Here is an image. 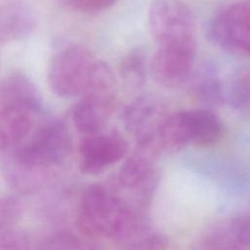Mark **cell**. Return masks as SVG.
Listing matches in <instances>:
<instances>
[{"instance_id":"cell-1","label":"cell","mask_w":250,"mask_h":250,"mask_svg":"<svg viewBox=\"0 0 250 250\" xmlns=\"http://www.w3.org/2000/svg\"><path fill=\"white\" fill-rule=\"evenodd\" d=\"M77 227L89 237L133 242L143 229V222L140 214L122 197L109 188L95 184L82 194Z\"/></svg>"},{"instance_id":"cell-2","label":"cell","mask_w":250,"mask_h":250,"mask_svg":"<svg viewBox=\"0 0 250 250\" xmlns=\"http://www.w3.org/2000/svg\"><path fill=\"white\" fill-rule=\"evenodd\" d=\"M98 60L92 52L79 44L61 46L48 66V83L61 98L82 95L89 83Z\"/></svg>"},{"instance_id":"cell-3","label":"cell","mask_w":250,"mask_h":250,"mask_svg":"<svg viewBox=\"0 0 250 250\" xmlns=\"http://www.w3.org/2000/svg\"><path fill=\"white\" fill-rule=\"evenodd\" d=\"M149 30L159 48L196 50L195 21L180 0H155L148 12Z\"/></svg>"},{"instance_id":"cell-4","label":"cell","mask_w":250,"mask_h":250,"mask_svg":"<svg viewBox=\"0 0 250 250\" xmlns=\"http://www.w3.org/2000/svg\"><path fill=\"white\" fill-rule=\"evenodd\" d=\"M71 150V137L65 123L52 119L39 127L32 138L10 151L20 160L49 168L65 161Z\"/></svg>"},{"instance_id":"cell-5","label":"cell","mask_w":250,"mask_h":250,"mask_svg":"<svg viewBox=\"0 0 250 250\" xmlns=\"http://www.w3.org/2000/svg\"><path fill=\"white\" fill-rule=\"evenodd\" d=\"M205 34L222 50L250 57V6L233 3L224 8L208 21Z\"/></svg>"},{"instance_id":"cell-6","label":"cell","mask_w":250,"mask_h":250,"mask_svg":"<svg viewBox=\"0 0 250 250\" xmlns=\"http://www.w3.org/2000/svg\"><path fill=\"white\" fill-rule=\"evenodd\" d=\"M167 115L159 101L146 96L137 98L125 107L122 120L125 129L135 138L138 147L155 155L154 140Z\"/></svg>"},{"instance_id":"cell-7","label":"cell","mask_w":250,"mask_h":250,"mask_svg":"<svg viewBox=\"0 0 250 250\" xmlns=\"http://www.w3.org/2000/svg\"><path fill=\"white\" fill-rule=\"evenodd\" d=\"M128 144L117 132L87 135L79 146V168L87 175H98L123 159Z\"/></svg>"},{"instance_id":"cell-8","label":"cell","mask_w":250,"mask_h":250,"mask_svg":"<svg viewBox=\"0 0 250 250\" xmlns=\"http://www.w3.org/2000/svg\"><path fill=\"white\" fill-rule=\"evenodd\" d=\"M196 50L159 48L148 63L152 79L158 85L175 88L186 83L194 68Z\"/></svg>"},{"instance_id":"cell-9","label":"cell","mask_w":250,"mask_h":250,"mask_svg":"<svg viewBox=\"0 0 250 250\" xmlns=\"http://www.w3.org/2000/svg\"><path fill=\"white\" fill-rule=\"evenodd\" d=\"M3 105H11L38 113L43 108L41 94L32 79L21 71L10 73L0 84Z\"/></svg>"},{"instance_id":"cell-10","label":"cell","mask_w":250,"mask_h":250,"mask_svg":"<svg viewBox=\"0 0 250 250\" xmlns=\"http://www.w3.org/2000/svg\"><path fill=\"white\" fill-rule=\"evenodd\" d=\"M115 99L83 95L72 110V121L78 131L86 135L102 132L113 108Z\"/></svg>"},{"instance_id":"cell-11","label":"cell","mask_w":250,"mask_h":250,"mask_svg":"<svg viewBox=\"0 0 250 250\" xmlns=\"http://www.w3.org/2000/svg\"><path fill=\"white\" fill-rule=\"evenodd\" d=\"M188 81L192 98L204 106L215 108L226 102L225 87L219 69L214 63H202L195 71L192 70Z\"/></svg>"},{"instance_id":"cell-12","label":"cell","mask_w":250,"mask_h":250,"mask_svg":"<svg viewBox=\"0 0 250 250\" xmlns=\"http://www.w3.org/2000/svg\"><path fill=\"white\" fill-rule=\"evenodd\" d=\"M152 174V154L138 147V150L121 165L117 175V183L124 189L144 192L150 188Z\"/></svg>"},{"instance_id":"cell-13","label":"cell","mask_w":250,"mask_h":250,"mask_svg":"<svg viewBox=\"0 0 250 250\" xmlns=\"http://www.w3.org/2000/svg\"><path fill=\"white\" fill-rule=\"evenodd\" d=\"M32 112L16 106L0 108V150L8 151L28 136L32 126Z\"/></svg>"},{"instance_id":"cell-14","label":"cell","mask_w":250,"mask_h":250,"mask_svg":"<svg viewBox=\"0 0 250 250\" xmlns=\"http://www.w3.org/2000/svg\"><path fill=\"white\" fill-rule=\"evenodd\" d=\"M190 144L198 146L215 145L223 135V123L210 109L185 110Z\"/></svg>"},{"instance_id":"cell-15","label":"cell","mask_w":250,"mask_h":250,"mask_svg":"<svg viewBox=\"0 0 250 250\" xmlns=\"http://www.w3.org/2000/svg\"><path fill=\"white\" fill-rule=\"evenodd\" d=\"M35 27L32 13L23 6L14 5L0 12V37L18 40L28 36Z\"/></svg>"},{"instance_id":"cell-16","label":"cell","mask_w":250,"mask_h":250,"mask_svg":"<svg viewBox=\"0 0 250 250\" xmlns=\"http://www.w3.org/2000/svg\"><path fill=\"white\" fill-rule=\"evenodd\" d=\"M225 98L239 115L250 116V66L239 67L231 73Z\"/></svg>"},{"instance_id":"cell-17","label":"cell","mask_w":250,"mask_h":250,"mask_svg":"<svg viewBox=\"0 0 250 250\" xmlns=\"http://www.w3.org/2000/svg\"><path fill=\"white\" fill-rule=\"evenodd\" d=\"M148 63L146 50L136 47L130 50L122 59L119 74L124 85L130 90H139L146 80Z\"/></svg>"},{"instance_id":"cell-18","label":"cell","mask_w":250,"mask_h":250,"mask_svg":"<svg viewBox=\"0 0 250 250\" xmlns=\"http://www.w3.org/2000/svg\"><path fill=\"white\" fill-rule=\"evenodd\" d=\"M21 214L20 202L13 197H0V231L11 229Z\"/></svg>"},{"instance_id":"cell-19","label":"cell","mask_w":250,"mask_h":250,"mask_svg":"<svg viewBox=\"0 0 250 250\" xmlns=\"http://www.w3.org/2000/svg\"><path fill=\"white\" fill-rule=\"evenodd\" d=\"M28 247V239L23 232L12 229L0 231V249H26Z\"/></svg>"},{"instance_id":"cell-20","label":"cell","mask_w":250,"mask_h":250,"mask_svg":"<svg viewBox=\"0 0 250 250\" xmlns=\"http://www.w3.org/2000/svg\"><path fill=\"white\" fill-rule=\"evenodd\" d=\"M70 7L83 12H98L112 6L118 0H62Z\"/></svg>"},{"instance_id":"cell-21","label":"cell","mask_w":250,"mask_h":250,"mask_svg":"<svg viewBox=\"0 0 250 250\" xmlns=\"http://www.w3.org/2000/svg\"><path fill=\"white\" fill-rule=\"evenodd\" d=\"M44 248L51 249H64V248H78L79 241L73 235L70 234H59L53 236L49 241H47Z\"/></svg>"},{"instance_id":"cell-22","label":"cell","mask_w":250,"mask_h":250,"mask_svg":"<svg viewBox=\"0 0 250 250\" xmlns=\"http://www.w3.org/2000/svg\"><path fill=\"white\" fill-rule=\"evenodd\" d=\"M132 243L133 245L130 247L137 249H163L167 247V241L164 239V237L155 234L146 236L145 238Z\"/></svg>"}]
</instances>
